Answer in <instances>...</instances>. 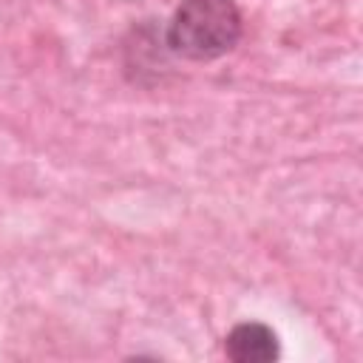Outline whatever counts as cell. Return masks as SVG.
Listing matches in <instances>:
<instances>
[{
    "label": "cell",
    "instance_id": "obj_1",
    "mask_svg": "<svg viewBox=\"0 0 363 363\" xmlns=\"http://www.w3.org/2000/svg\"><path fill=\"white\" fill-rule=\"evenodd\" d=\"M241 28L235 0H182L164 28V45L176 57L207 62L233 51Z\"/></svg>",
    "mask_w": 363,
    "mask_h": 363
},
{
    "label": "cell",
    "instance_id": "obj_2",
    "mask_svg": "<svg viewBox=\"0 0 363 363\" xmlns=\"http://www.w3.org/2000/svg\"><path fill=\"white\" fill-rule=\"evenodd\" d=\"M224 352L235 363H269L281 354L278 335L264 323H238L227 340Z\"/></svg>",
    "mask_w": 363,
    "mask_h": 363
}]
</instances>
